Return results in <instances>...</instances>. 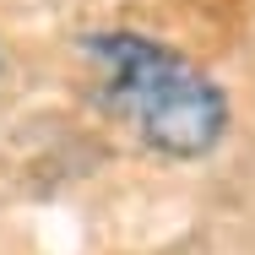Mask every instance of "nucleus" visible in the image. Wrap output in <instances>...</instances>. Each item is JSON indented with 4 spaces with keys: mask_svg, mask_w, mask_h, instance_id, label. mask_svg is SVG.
<instances>
[{
    "mask_svg": "<svg viewBox=\"0 0 255 255\" xmlns=\"http://www.w3.org/2000/svg\"><path fill=\"white\" fill-rule=\"evenodd\" d=\"M109 109L163 157H206L228 130V98L196 60L147 33H87Z\"/></svg>",
    "mask_w": 255,
    "mask_h": 255,
    "instance_id": "obj_1",
    "label": "nucleus"
}]
</instances>
